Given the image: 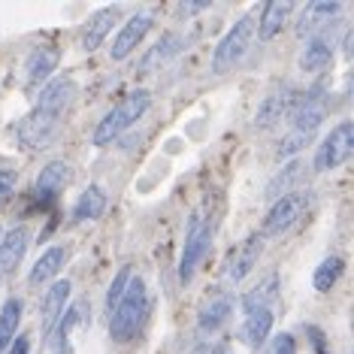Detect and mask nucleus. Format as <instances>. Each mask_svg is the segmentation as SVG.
I'll list each match as a JSON object with an SVG mask.
<instances>
[{"label":"nucleus","instance_id":"1","mask_svg":"<svg viewBox=\"0 0 354 354\" xmlns=\"http://www.w3.org/2000/svg\"><path fill=\"white\" fill-rule=\"evenodd\" d=\"M149 315V288L140 276H131L127 291L122 297V303L115 306V312L109 315V336L112 342H131L140 333L142 321Z\"/></svg>","mask_w":354,"mask_h":354},{"label":"nucleus","instance_id":"2","mask_svg":"<svg viewBox=\"0 0 354 354\" xmlns=\"http://www.w3.org/2000/svg\"><path fill=\"white\" fill-rule=\"evenodd\" d=\"M149 106H151V94L146 91V88H136V91L124 94V97L100 118L97 131H94V146L97 149L112 146L118 136H122L124 131H131V127L146 115Z\"/></svg>","mask_w":354,"mask_h":354},{"label":"nucleus","instance_id":"3","mask_svg":"<svg viewBox=\"0 0 354 354\" xmlns=\"http://www.w3.org/2000/svg\"><path fill=\"white\" fill-rule=\"evenodd\" d=\"M254 28H257V10H248L243 19L233 21V28L218 39V46L212 52V73H218V76L230 73L245 58L254 43Z\"/></svg>","mask_w":354,"mask_h":354},{"label":"nucleus","instance_id":"4","mask_svg":"<svg viewBox=\"0 0 354 354\" xmlns=\"http://www.w3.org/2000/svg\"><path fill=\"white\" fill-rule=\"evenodd\" d=\"M309 206H312V194H309V191H291V194L272 200L267 218H263V224H261V236L263 239L285 236V233L291 230L306 212H309Z\"/></svg>","mask_w":354,"mask_h":354},{"label":"nucleus","instance_id":"5","mask_svg":"<svg viewBox=\"0 0 354 354\" xmlns=\"http://www.w3.org/2000/svg\"><path fill=\"white\" fill-rule=\"evenodd\" d=\"M354 151V122H339L336 127H330V133L318 142L315 158H312V170L315 173H330L339 170L345 160L351 158Z\"/></svg>","mask_w":354,"mask_h":354},{"label":"nucleus","instance_id":"6","mask_svg":"<svg viewBox=\"0 0 354 354\" xmlns=\"http://www.w3.org/2000/svg\"><path fill=\"white\" fill-rule=\"evenodd\" d=\"M212 245V224H209L203 215H194L188 221V230H185V245H182V257H179V281L188 285L194 279L197 267L203 263V257Z\"/></svg>","mask_w":354,"mask_h":354},{"label":"nucleus","instance_id":"7","mask_svg":"<svg viewBox=\"0 0 354 354\" xmlns=\"http://www.w3.org/2000/svg\"><path fill=\"white\" fill-rule=\"evenodd\" d=\"M294 100H297V88L291 82H279L276 88H270L254 112V131H272L281 118L291 115Z\"/></svg>","mask_w":354,"mask_h":354},{"label":"nucleus","instance_id":"8","mask_svg":"<svg viewBox=\"0 0 354 354\" xmlns=\"http://www.w3.org/2000/svg\"><path fill=\"white\" fill-rule=\"evenodd\" d=\"M58 131H61V118L30 109L28 115L15 124V140H19L25 149H30V151H39V149L52 146V140L58 136Z\"/></svg>","mask_w":354,"mask_h":354},{"label":"nucleus","instance_id":"9","mask_svg":"<svg viewBox=\"0 0 354 354\" xmlns=\"http://www.w3.org/2000/svg\"><path fill=\"white\" fill-rule=\"evenodd\" d=\"M151 28H155V12H151V10L133 12L131 19H127L122 28H118L115 39H112L109 58H112V61H124V58H131V55L142 46V39L149 37V30H151Z\"/></svg>","mask_w":354,"mask_h":354},{"label":"nucleus","instance_id":"10","mask_svg":"<svg viewBox=\"0 0 354 354\" xmlns=\"http://www.w3.org/2000/svg\"><path fill=\"white\" fill-rule=\"evenodd\" d=\"M342 15V3L339 0H312V3H306L300 15H297V37L309 39V37H318L330 30L336 25V19Z\"/></svg>","mask_w":354,"mask_h":354},{"label":"nucleus","instance_id":"11","mask_svg":"<svg viewBox=\"0 0 354 354\" xmlns=\"http://www.w3.org/2000/svg\"><path fill=\"white\" fill-rule=\"evenodd\" d=\"M327 115V100H324V88H312L306 94H297L294 100V109H291V131H303V133H312L321 127Z\"/></svg>","mask_w":354,"mask_h":354},{"label":"nucleus","instance_id":"12","mask_svg":"<svg viewBox=\"0 0 354 354\" xmlns=\"http://www.w3.org/2000/svg\"><path fill=\"white\" fill-rule=\"evenodd\" d=\"M58 64H61L58 46H37L25 61V88L28 91H37V88H43L46 82H52V73L58 70Z\"/></svg>","mask_w":354,"mask_h":354},{"label":"nucleus","instance_id":"13","mask_svg":"<svg viewBox=\"0 0 354 354\" xmlns=\"http://www.w3.org/2000/svg\"><path fill=\"white\" fill-rule=\"evenodd\" d=\"M261 254H263V236H261V233H248V236L236 248H233L230 257H227V270H224V272H227V281L239 285V281H243L248 272L257 267Z\"/></svg>","mask_w":354,"mask_h":354},{"label":"nucleus","instance_id":"14","mask_svg":"<svg viewBox=\"0 0 354 354\" xmlns=\"http://www.w3.org/2000/svg\"><path fill=\"white\" fill-rule=\"evenodd\" d=\"M333 55H336V39L333 34H318V37H309L300 52V58H297V67H300V73H324V70L333 64Z\"/></svg>","mask_w":354,"mask_h":354},{"label":"nucleus","instance_id":"15","mask_svg":"<svg viewBox=\"0 0 354 354\" xmlns=\"http://www.w3.org/2000/svg\"><path fill=\"white\" fill-rule=\"evenodd\" d=\"M70 291H73V285H70L67 279H55L49 285V291L43 294V306H39V330H43L46 339L52 336L55 324H58L64 309L70 306Z\"/></svg>","mask_w":354,"mask_h":354},{"label":"nucleus","instance_id":"16","mask_svg":"<svg viewBox=\"0 0 354 354\" xmlns=\"http://www.w3.org/2000/svg\"><path fill=\"white\" fill-rule=\"evenodd\" d=\"M85 312H88V303L85 300H76V303H70L67 309H64V315L61 321L55 324L52 330V354H73V333L79 327H85Z\"/></svg>","mask_w":354,"mask_h":354},{"label":"nucleus","instance_id":"17","mask_svg":"<svg viewBox=\"0 0 354 354\" xmlns=\"http://www.w3.org/2000/svg\"><path fill=\"white\" fill-rule=\"evenodd\" d=\"M28 245H30V230L25 224H15L0 236V279L12 276L15 270L21 267L28 254Z\"/></svg>","mask_w":354,"mask_h":354},{"label":"nucleus","instance_id":"18","mask_svg":"<svg viewBox=\"0 0 354 354\" xmlns=\"http://www.w3.org/2000/svg\"><path fill=\"white\" fill-rule=\"evenodd\" d=\"M76 97V82L73 79H52V82H46L43 88H39V97L34 103L37 112H46V115H55L61 118L64 112H67V106L73 103Z\"/></svg>","mask_w":354,"mask_h":354},{"label":"nucleus","instance_id":"19","mask_svg":"<svg viewBox=\"0 0 354 354\" xmlns=\"http://www.w3.org/2000/svg\"><path fill=\"white\" fill-rule=\"evenodd\" d=\"M297 6L291 0H272V3H263L261 10H257V28H254V37L261 39V43H270V39H276L281 34V28L288 25V19L294 15Z\"/></svg>","mask_w":354,"mask_h":354},{"label":"nucleus","instance_id":"20","mask_svg":"<svg viewBox=\"0 0 354 354\" xmlns=\"http://www.w3.org/2000/svg\"><path fill=\"white\" fill-rule=\"evenodd\" d=\"M70 179H73V167L64 164V160H49L37 176L34 194L43 200V203H52V200H58V194L70 185Z\"/></svg>","mask_w":354,"mask_h":354},{"label":"nucleus","instance_id":"21","mask_svg":"<svg viewBox=\"0 0 354 354\" xmlns=\"http://www.w3.org/2000/svg\"><path fill=\"white\" fill-rule=\"evenodd\" d=\"M122 19V6H103L85 21V30H82V49L85 52H97L106 37L112 34V25H118Z\"/></svg>","mask_w":354,"mask_h":354},{"label":"nucleus","instance_id":"22","mask_svg":"<svg viewBox=\"0 0 354 354\" xmlns=\"http://www.w3.org/2000/svg\"><path fill=\"white\" fill-rule=\"evenodd\" d=\"M67 257H70V252H67V245H49L43 254L34 261V267H30V272H28V281L30 285H49V281H55L61 276V270H64V263H67Z\"/></svg>","mask_w":354,"mask_h":354},{"label":"nucleus","instance_id":"23","mask_svg":"<svg viewBox=\"0 0 354 354\" xmlns=\"http://www.w3.org/2000/svg\"><path fill=\"white\" fill-rule=\"evenodd\" d=\"M230 315H233V297L230 294H215L212 300H209L203 309H200L197 330L203 336H212V333H218V330L227 324Z\"/></svg>","mask_w":354,"mask_h":354},{"label":"nucleus","instance_id":"24","mask_svg":"<svg viewBox=\"0 0 354 354\" xmlns=\"http://www.w3.org/2000/svg\"><path fill=\"white\" fill-rule=\"evenodd\" d=\"M272 333V309H263V306H252L245 309L243 318V339L248 342V348H263L270 342Z\"/></svg>","mask_w":354,"mask_h":354},{"label":"nucleus","instance_id":"25","mask_svg":"<svg viewBox=\"0 0 354 354\" xmlns=\"http://www.w3.org/2000/svg\"><path fill=\"white\" fill-rule=\"evenodd\" d=\"M182 46H185L182 34H173V30H170V34H164V37H160L158 43L146 52V58H142V64H140V73H142V76L155 73L158 67H164L167 61H173L176 55L182 52Z\"/></svg>","mask_w":354,"mask_h":354},{"label":"nucleus","instance_id":"26","mask_svg":"<svg viewBox=\"0 0 354 354\" xmlns=\"http://www.w3.org/2000/svg\"><path fill=\"white\" fill-rule=\"evenodd\" d=\"M106 212V191L100 185H88L73 203V221H97Z\"/></svg>","mask_w":354,"mask_h":354},{"label":"nucleus","instance_id":"27","mask_svg":"<svg viewBox=\"0 0 354 354\" xmlns=\"http://www.w3.org/2000/svg\"><path fill=\"white\" fill-rule=\"evenodd\" d=\"M21 312H25V303H21L19 297H10V300L0 306V354L10 348L12 339L19 336Z\"/></svg>","mask_w":354,"mask_h":354},{"label":"nucleus","instance_id":"28","mask_svg":"<svg viewBox=\"0 0 354 354\" xmlns=\"http://www.w3.org/2000/svg\"><path fill=\"white\" fill-rule=\"evenodd\" d=\"M303 170H306L303 160H291L288 167H281V170L267 182V200H279V197H285V194H291V191H297L294 185L303 179Z\"/></svg>","mask_w":354,"mask_h":354},{"label":"nucleus","instance_id":"29","mask_svg":"<svg viewBox=\"0 0 354 354\" xmlns=\"http://www.w3.org/2000/svg\"><path fill=\"white\" fill-rule=\"evenodd\" d=\"M342 272H345V261L342 257H336V254H330V257H324V261L318 263L315 272H312V285H315L318 294H327V291H333V288L339 285Z\"/></svg>","mask_w":354,"mask_h":354},{"label":"nucleus","instance_id":"30","mask_svg":"<svg viewBox=\"0 0 354 354\" xmlns=\"http://www.w3.org/2000/svg\"><path fill=\"white\" fill-rule=\"evenodd\" d=\"M276 297H279V276H276V272H270V276L263 279L261 285L252 288V291L243 297V309H252V306L272 309V306H276Z\"/></svg>","mask_w":354,"mask_h":354},{"label":"nucleus","instance_id":"31","mask_svg":"<svg viewBox=\"0 0 354 354\" xmlns=\"http://www.w3.org/2000/svg\"><path fill=\"white\" fill-rule=\"evenodd\" d=\"M131 267H122L112 276V281H109V288H106V315H112L115 312V306L122 303V297H124V291H127V281H131Z\"/></svg>","mask_w":354,"mask_h":354},{"label":"nucleus","instance_id":"32","mask_svg":"<svg viewBox=\"0 0 354 354\" xmlns=\"http://www.w3.org/2000/svg\"><path fill=\"white\" fill-rule=\"evenodd\" d=\"M312 142V133H303V131H288L285 136H281L279 149H276V158L285 160V158H294L297 151H303L306 146Z\"/></svg>","mask_w":354,"mask_h":354},{"label":"nucleus","instance_id":"33","mask_svg":"<svg viewBox=\"0 0 354 354\" xmlns=\"http://www.w3.org/2000/svg\"><path fill=\"white\" fill-rule=\"evenodd\" d=\"M15 185H19V173L10 167H0V206L15 194Z\"/></svg>","mask_w":354,"mask_h":354},{"label":"nucleus","instance_id":"34","mask_svg":"<svg viewBox=\"0 0 354 354\" xmlns=\"http://www.w3.org/2000/svg\"><path fill=\"white\" fill-rule=\"evenodd\" d=\"M267 354H297V342H294V336H291V333H279L276 339L270 342Z\"/></svg>","mask_w":354,"mask_h":354},{"label":"nucleus","instance_id":"35","mask_svg":"<svg viewBox=\"0 0 354 354\" xmlns=\"http://www.w3.org/2000/svg\"><path fill=\"white\" fill-rule=\"evenodd\" d=\"M3 354H30V339H28L25 333H19V336L12 339V345H10V348H6Z\"/></svg>","mask_w":354,"mask_h":354},{"label":"nucleus","instance_id":"36","mask_svg":"<svg viewBox=\"0 0 354 354\" xmlns=\"http://www.w3.org/2000/svg\"><path fill=\"white\" fill-rule=\"evenodd\" d=\"M203 10H209L206 0H203V3H182L179 6V12H185V15H194V12H203Z\"/></svg>","mask_w":354,"mask_h":354},{"label":"nucleus","instance_id":"37","mask_svg":"<svg viewBox=\"0 0 354 354\" xmlns=\"http://www.w3.org/2000/svg\"><path fill=\"white\" fill-rule=\"evenodd\" d=\"M191 354H221L218 348H215V345H209V342H203V345H197V348L194 351H191Z\"/></svg>","mask_w":354,"mask_h":354}]
</instances>
